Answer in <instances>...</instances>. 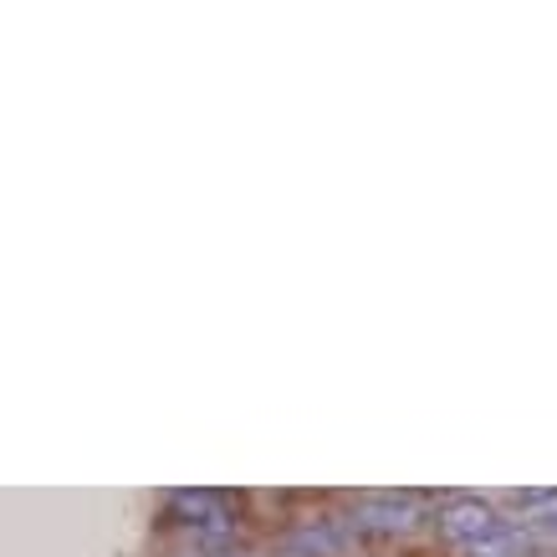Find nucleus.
Segmentation results:
<instances>
[{"instance_id": "obj_2", "label": "nucleus", "mask_w": 557, "mask_h": 557, "mask_svg": "<svg viewBox=\"0 0 557 557\" xmlns=\"http://www.w3.org/2000/svg\"><path fill=\"white\" fill-rule=\"evenodd\" d=\"M174 511H180L189 532L200 542H210V547L231 537V511H225V502L210 496V491H180V496H174Z\"/></svg>"}, {"instance_id": "obj_4", "label": "nucleus", "mask_w": 557, "mask_h": 557, "mask_svg": "<svg viewBox=\"0 0 557 557\" xmlns=\"http://www.w3.org/2000/svg\"><path fill=\"white\" fill-rule=\"evenodd\" d=\"M542 527H553V532H557V507H553V511H542Z\"/></svg>"}, {"instance_id": "obj_1", "label": "nucleus", "mask_w": 557, "mask_h": 557, "mask_svg": "<svg viewBox=\"0 0 557 557\" xmlns=\"http://www.w3.org/2000/svg\"><path fill=\"white\" fill-rule=\"evenodd\" d=\"M440 532L450 542H460V547H475V553H491V547L507 542V522H502L486 502H475V496L445 502V507H440Z\"/></svg>"}, {"instance_id": "obj_5", "label": "nucleus", "mask_w": 557, "mask_h": 557, "mask_svg": "<svg viewBox=\"0 0 557 557\" xmlns=\"http://www.w3.org/2000/svg\"><path fill=\"white\" fill-rule=\"evenodd\" d=\"M475 557H507V553H496V547H491V553H475Z\"/></svg>"}, {"instance_id": "obj_3", "label": "nucleus", "mask_w": 557, "mask_h": 557, "mask_svg": "<svg viewBox=\"0 0 557 557\" xmlns=\"http://www.w3.org/2000/svg\"><path fill=\"white\" fill-rule=\"evenodd\" d=\"M420 511V496H363L358 502V522L379 527V532H405Z\"/></svg>"}]
</instances>
